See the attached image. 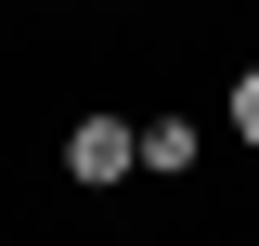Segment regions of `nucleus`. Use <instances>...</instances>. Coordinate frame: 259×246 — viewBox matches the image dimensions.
<instances>
[{"label": "nucleus", "instance_id": "nucleus-2", "mask_svg": "<svg viewBox=\"0 0 259 246\" xmlns=\"http://www.w3.org/2000/svg\"><path fill=\"white\" fill-rule=\"evenodd\" d=\"M143 169L182 182V169H194V117H143Z\"/></svg>", "mask_w": 259, "mask_h": 246}, {"label": "nucleus", "instance_id": "nucleus-1", "mask_svg": "<svg viewBox=\"0 0 259 246\" xmlns=\"http://www.w3.org/2000/svg\"><path fill=\"white\" fill-rule=\"evenodd\" d=\"M130 169H143V130L130 117H78L65 130V182H130Z\"/></svg>", "mask_w": 259, "mask_h": 246}, {"label": "nucleus", "instance_id": "nucleus-3", "mask_svg": "<svg viewBox=\"0 0 259 246\" xmlns=\"http://www.w3.org/2000/svg\"><path fill=\"white\" fill-rule=\"evenodd\" d=\"M233 143H259V65L233 78Z\"/></svg>", "mask_w": 259, "mask_h": 246}]
</instances>
